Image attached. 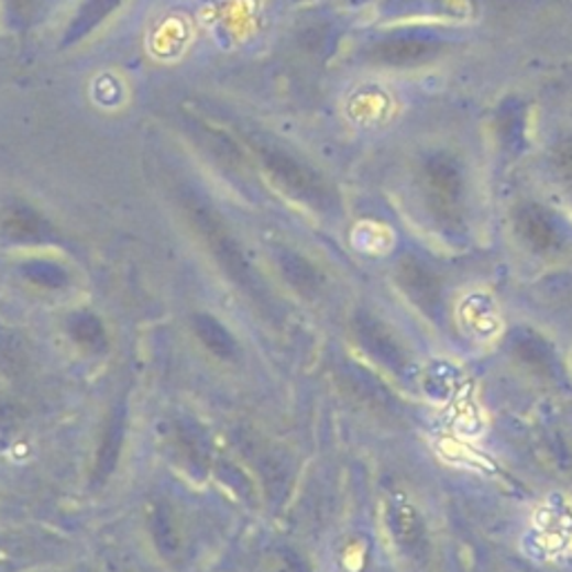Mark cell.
Wrapping results in <instances>:
<instances>
[{"label":"cell","instance_id":"obj_3","mask_svg":"<svg viewBox=\"0 0 572 572\" xmlns=\"http://www.w3.org/2000/svg\"><path fill=\"white\" fill-rule=\"evenodd\" d=\"M255 151L260 153V160H262L264 168L268 170V175L284 190L298 195L300 199H318L320 197L322 186H320L318 177L307 166H302L300 162H296L294 157H289L279 148L264 146V143H257Z\"/></svg>","mask_w":572,"mask_h":572},{"label":"cell","instance_id":"obj_7","mask_svg":"<svg viewBox=\"0 0 572 572\" xmlns=\"http://www.w3.org/2000/svg\"><path fill=\"white\" fill-rule=\"evenodd\" d=\"M10 6L19 19H32L41 8V0H10Z\"/></svg>","mask_w":572,"mask_h":572},{"label":"cell","instance_id":"obj_2","mask_svg":"<svg viewBox=\"0 0 572 572\" xmlns=\"http://www.w3.org/2000/svg\"><path fill=\"white\" fill-rule=\"evenodd\" d=\"M457 324L465 338L490 342L504 329V318H501V309L490 294L470 292L459 300Z\"/></svg>","mask_w":572,"mask_h":572},{"label":"cell","instance_id":"obj_4","mask_svg":"<svg viewBox=\"0 0 572 572\" xmlns=\"http://www.w3.org/2000/svg\"><path fill=\"white\" fill-rule=\"evenodd\" d=\"M121 0H86V6L79 10L75 21L69 23L65 32V45L86 38L90 32H95L117 8Z\"/></svg>","mask_w":572,"mask_h":572},{"label":"cell","instance_id":"obj_6","mask_svg":"<svg viewBox=\"0 0 572 572\" xmlns=\"http://www.w3.org/2000/svg\"><path fill=\"white\" fill-rule=\"evenodd\" d=\"M8 229L14 231V235L32 238V235L43 231V222L36 218L32 210L16 208V210H12V215L8 218Z\"/></svg>","mask_w":572,"mask_h":572},{"label":"cell","instance_id":"obj_5","mask_svg":"<svg viewBox=\"0 0 572 572\" xmlns=\"http://www.w3.org/2000/svg\"><path fill=\"white\" fill-rule=\"evenodd\" d=\"M427 47L418 41H396V43H385L376 50V56L381 61H387V63H403V61H414L418 58Z\"/></svg>","mask_w":572,"mask_h":572},{"label":"cell","instance_id":"obj_1","mask_svg":"<svg viewBox=\"0 0 572 572\" xmlns=\"http://www.w3.org/2000/svg\"><path fill=\"white\" fill-rule=\"evenodd\" d=\"M524 550L543 563L559 561L572 552V508L563 496L552 494L535 510L524 537Z\"/></svg>","mask_w":572,"mask_h":572}]
</instances>
